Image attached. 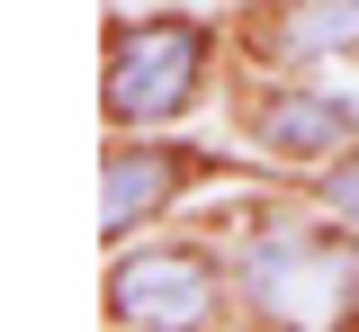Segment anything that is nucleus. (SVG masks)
<instances>
[{"mask_svg": "<svg viewBox=\"0 0 359 332\" xmlns=\"http://www.w3.org/2000/svg\"><path fill=\"white\" fill-rule=\"evenodd\" d=\"M108 314L117 324H207L216 314V270L198 251H135L108 279Z\"/></svg>", "mask_w": 359, "mask_h": 332, "instance_id": "obj_3", "label": "nucleus"}, {"mask_svg": "<svg viewBox=\"0 0 359 332\" xmlns=\"http://www.w3.org/2000/svg\"><path fill=\"white\" fill-rule=\"evenodd\" d=\"M171 189H180V153H153V144L108 153V180H99V225H108V234H135V225H144Z\"/></svg>", "mask_w": 359, "mask_h": 332, "instance_id": "obj_5", "label": "nucleus"}, {"mask_svg": "<svg viewBox=\"0 0 359 332\" xmlns=\"http://www.w3.org/2000/svg\"><path fill=\"white\" fill-rule=\"evenodd\" d=\"M287 54H359V0H314L278 27Z\"/></svg>", "mask_w": 359, "mask_h": 332, "instance_id": "obj_6", "label": "nucleus"}, {"mask_svg": "<svg viewBox=\"0 0 359 332\" xmlns=\"http://www.w3.org/2000/svg\"><path fill=\"white\" fill-rule=\"evenodd\" d=\"M351 99H323V90H278L252 108V135L269 144V153H332V144L351 135Z\"/></svg>", "mask_w": 359, "mask_h": 332, "instance_id": "obj_4", "label": "nucleus"}, {"mask_svg": "<svg viewBox=\"0 0 359 332\" xmlns=\"http://www.w3.org/2000/svg\"><path fill=\"white\" fill-rule=\"evenodd\" d=\"M243 296L269 324H351L359 314V251L341 234H269L243 261Z\"/></svg>", "mask_w": 359, "mask_h": 332, "instance_id": "obj_1", "label": "nucleus"}, {"mask_svg": "<svg viewBox=\"0 0 359 332\" xmlns=\"http://www.w3.org/2000/svg\"><path fill=\"white\" fill-rule=\"evenodd\" d=\"M198 72H207V27L198 18H144V27H117L108 46V117L126 126H153L198 99Z\"/></svg>", "mask_w": 359, "mask_h": 332, "instance_id": "obj_2", "label": "nucleus"}, {"mask_svg": "<svg viewBox=\"0 0 359 332\" xmlns=\"http://www.w3.org/2000/svg\"><path fill=\"white\" fill-rule=\"evenodd\" d=\"M323 198H332V207H341V216H351V225H359V162H341V171L323 180Z\"/></svg>", "mask_w": 359, "mask_h": 332, "instance_id": "obj_7", "label": "nucleus"}]
</instances>
